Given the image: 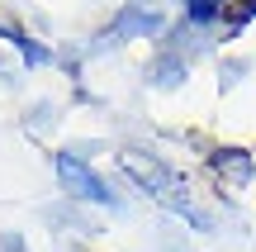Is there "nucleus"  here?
<instances>
[{
	"instance_id": "nucleus-1",
	"label": "nucleus",
	"mask_w": 256,
	"mask_h": 252,
	"mask_svg": "<svg viewBox=\"0 0 256 252\" xmlns=\"http://www.w3.org/2000/svg\"><path fill=\"white\" fill-rule=\"evenodd\" d=\"M119 167H124V171H128V176H133L152 200H162L166 209L185 214L194 228H209V214H204V209L190 200V190H185V181H180V176H171L166 167H156V162H152V157H142V152H124Z\"/></svg>"
},
{
	"instance_id": "nucleus-2",
	"label": "nucleus",
	"mask_w": 256,
	"mask_h": 252,
	"mask_svg": "<svg viewBox=\"0 0 256 252\" xmlns=\"http://www.w3.org/2000/svg\"><path fill=\"white\" fill-rule=\"evenodd\" d=\"M57 176H62V186L72 190V195H81V200H95V205H119V200H114V190L104 186L100 176H95L90 167H86V162H76L72 152H62V157H57Z\"/></svg>"
},
{
	"instance_id": "nucleus-3",
	"label": "nucleus",
	"mask_w": 256,
	"mask_h": 252,
	"mask_svg": "<svg viewBox=\"0 0 256 252\" xmlns=\"http://www.w3.org/2000/svg\"><path fill=\"white\" fill-rule=\"evenodd\" d=\"M0 34H5L10 43L19 48V53H24V62H28V67H43V62H52V53H48L43 43H34V38H28L24 29H0Z\"/></svg>"
},
{
	"instance_id": "nucleus-4",
	"label": "nucleus",
	"mask_w": 256,
	"mask_h": 252,
	"mask_svg": "<svg viewBox=\"0 0 256 252\" xmlns=\"http://www.w3.org/2000/svg\"><path fill=\"white\" fill-rule=\"evenodd\" d=\"M214 167H218L228 181H247L252 176V157H247V152H238V148H223L218 157H214Z\"/></svg>"
},
{
	"instance_id": "nucleus-5",
	"label": "nucleus",
	"mask_w": 256,
	"mask_h": 252,
	"mask_svg": "<svg viewBox=\"0 0 256 252\" xmlns=\"http://www.w3.org/2000/svg\"><path fill=\"white\" fill-rule=\"evenodd\" d=\"M228 5H232V0H185V15H190L194 24H214Z\"/></svg>"
}]
</instances>
